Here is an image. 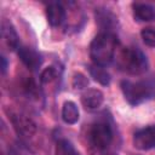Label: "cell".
I'll return each instance as SVG.
<instances>
[{
    "label": "cell",
    "mask_w": 155,
    "mask_h": 155,
    "mask_svg": "<svg viewBox=\"0 0 155 155\" xmlns=\"http://www.w3.org/2000/svg\"><path fill=\"white\" fill-rule=\"evenodd\" d=\"M154 82L150 80H139V81H130L124 80L121 81V91L125 96V99L132 104L137 105L140 104L154 94Z\"/></svg>",
    "instance_id": "3"
},
{
    "label": "cell",
    "mask_w": 155,
    "mask_h": 155,
    "mask_svg": "<svg viewBox=\"0 0 155 155\" xmlns=\"http://www.w3.org/2000/svg\"><path fill=\"white\" fill-rule=\"evenodd\" d=\"M140 36L145 45L150 47H155V28L147 27L140 31Z\"/></svg>",
    "instance_id": "15"
},
{
    "label": "cell",
    "mask_w": 155,
    "mask_h": 155,
    "mask_svg": "<svg viewBox=\"0 0 155 155\" xmlns=\"http://www.w3.org/2000/svg\"><path fill=\"white\" fill-rule=\"evenodd\" d=\"M117 64L121 70L132 75L143 74L148 69V59L138 47L122 48L117 56Z\"/></svg>",
    "instance_id": "2"
},
{
    "label": "cell",
    "mask_w": 155,
    "mask_h": 155,
    "mask_svg": "<svg viewBox=\"0 0 155 155\" xmlns=\"http://www.w3.org/2000/svg\"><path fill=\"white\" fill-rule=\"evenodd\" d=\"M103 101H104V94L101 90L97 88L86 90L81 96V103L88 110L98 109L103 104Z\"/></svg>",
    "instance_id": "9"
},
{
    "label": "cell",
    "mask_w": 155,
    "mask_h": 155,
    "mask_svg": "<svg viewBox=\"0 0 155 155\" xmlns=\"http://www.w3.org/2000/svg\"><path fill=\"white\" fill-rule=\"evenodd\" d=\"M18 56L21 61L23 62V64L30 70L38 69L42 63V58L39 54V52H36L34 48L28 47V46H19Z\"/></svg>",
    "instance_id": "7"
},
{
    "label": "cell",
    "mask_w": 155,
    "mask_h": 155,
    "mask_svg": "<svg viewBox=\"0 0 155 155\" xmlns=\"http://www.w3.org/2000/svg\"><path fill=\"white\" fill-rule=\"evenodd\" d=\"M87 85H88V81H87V79H86V76L84 74L76 73L73 76V86H74V88L81 90V88H85Z\"/></svg>",
    "instance_id": "17"
},
{
    "label": "cell",
    "mask_w": 155,
    "mask_h": 155,
    "mask_svg": "<svg viewBox=\"0 0 155 155\" xmlns=\"http://www.w3.org/2000/svg\"><path fill=\"white\" fill-rule=\"evenodd\" d=\"M11 121H12V125H13L15 130L17 131V133L22 134L24 137H30L36 131V126L33 122V120L21 113H12Z\"/></svg>",
    "instance_id": "6"
},
{
    "label": "cell",
    "mask_w": 155,
    "mask_h": 155,
    "mask_svg": "<svg viewBox=\"0 0 155 155\" xmlns=\"http://www.w3.org/2000/svg\"><path fill=\"white\" fill-rule=\"evenodd\" d=\"M90 74L91 76L93 78L94 81L99 82L101 85H109L110 84V74L104 69V67H101V65H97V64H93L90 67Z\"/></svg>",
    "instance_id": "13"
},
{
    "label": "cell",
    "mask_w": 155,
    "mask_h": 155,
    "mask_svg": "<svg viewBox=\"0 0 155 155\" xmlns=\"http://www.w3.org/2000/svg\"><path fill=\"white\" fill-rule=\"evenodd\" d=\"M56 155H80V154L69 140L59 139L56 144Z\"/></svg>",
    "instance_id": "14"
},
{
    "label": "cell",
    "mask_w": 155,
    "mask_h": 155,
    "mask_svg": "<svg viewBox=\"0 0 155 155\" xmlns=\"http://www.w3.org/2000/svg\"><path fill=\"white\" fill-rule=\"evenodd\" d=\"M79 108L73 101L64 102L62 107V119L68 125H74L79 121Z\"/></svg>",
    "instance_id": "11"
},
{
    "label": "cell",
    "mask_w": 155,
    "mask_h": 155,
    "mask_svg": "<svg viewBox=\"0 0 155 155\" xmlns=\"http://www.w3.org/2000/svg\"><path fill=\"white\" fill-rule=\"evenodd\" d=\"M117 38L111 31H102L90 45V57L97 65L104 67L113 62L116 52Z\"/></svg>",
    "instance_id": "1"
},
{
    "label": "cell",
    "mask_w": 155,
    "mask_h": 155,
    "mask_svg": "<svg viewBox=\"0 0 155 155\" xmlns=\"http://www.w3.org/2000/svg\"><path fill=\"white\" fill-rule=\"evenodd\" d=\"M1 36H2V40L6 44V46L8 47V50L13 51L16 48H19L18 34H17L15 27L12 25V23L6 19H4L1 23Z\"/></svg>",
    "instance_id": "8"
},
{
    "label": "cell",
    "mask_w": 155,
    "mask_h": 155,
    "mask_svg": "<svg viewBox=\"0 0 155 155\" xmlns=\"http://www.w3.org/2000/svg\"><path fill=\"white\" fill-rule=\"evenodd\" d=\"M133 16L138 21L149 22L155 19V8L149 4H134Z\"/></svg>",
    "instance_id": "12"
},
{
    "label": "cell",
    "mask_w": 155,
    "mask_h": 155,
    "mask_svg": "<svg viewBox=\"0 0 155 155\" xmlns=\"http://www.w3.org/2000/svg\"><path fill=\"white\" fill-rule=\"evenodd\" d=\"M133 145L138 150H150L155 148V125L138 130L133 136Z\"/></svg>",
    "instance_id": "5"
},
{
    "label": "cell",
    "mask_w": 155,
    "mask_h": 155,
    "mask_svg": "<svg viewBox=\"0 0 155 155\" xmlns=\"http://www.w3.org/2000/svg\"><path fill=\"white\" fill-rule=\"evenodd\" d=\"M57 78V69L54 67H47L41 71L40 80L42 84H48Z\"/></svg>",
    "instance_id": "16"
},
{
    "label": "cell",
    "mask_w": 155,
    "mask_h": 155,
    "mask_svg": "<svg viewBox=\"0 0 155 155\" xmlns=\"http://www.w3.org/2000/svg\"><path fill=\"white\" fill-rule=\"evenodd\" d=\"M46 17L52 27H58L65 19V10L61 4L52 2L46 8Z\"/></svg>",
    "instance_id": "10"
},
{
    "label": "cell",
    "mask_w": 155,
    "mask_h": 155,
    "mask_svg": "<svg viewBox=\"0 0 155 155\" xmlns=\"http://www.w3.org/2000/svg\"><path fill=\"white\" fill-rule=\"evenodd\" d=\"M1 62H2V65H1V70H2V73H5L6 71V67H7V63H6V58L2 56L1 57Z\"/></svg>",
    "instance_id": "18"
},
{
    "label": "cell",
    "mask_w": 155,
    "mask_h": 155,
    "mask_svg": "<svg viewBox=\"0 0 155 155\" xmlns=\"http://www.w3.org/2000/svg\"><path fill=\"white\" fill-rule=\"evenodd\" d=\"M90 142L91 144L98 149V150H104L107 149L113 140V130L111 126L108 122L99 121L92 125L90 128Z\"/></svg>",
    "instance_id": "4"
}]
</instances>
